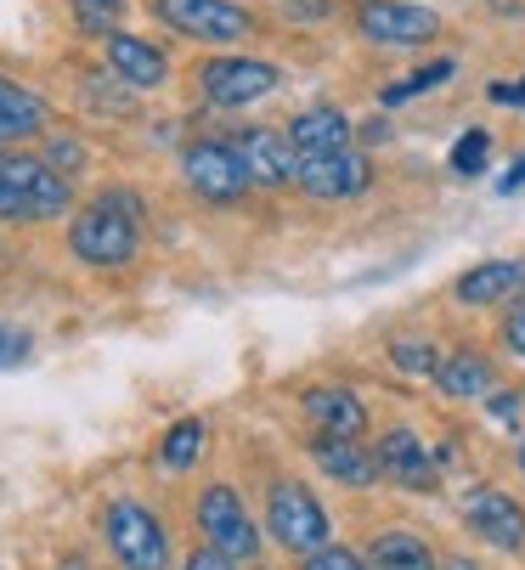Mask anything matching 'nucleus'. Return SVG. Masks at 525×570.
<instances>
[{
    "label": "nucleus",
    "mask_w": 525,
    "mask_h": 570,
    "mask_svg": "<svg viewBox=\"0 0 525 570\" xmlns=\"http://www.w3.org/2000/svg\"><path fill=\"white\" fill-rule=\"evenodd\" d=\"M142 215H147V204L130 187L97 193L68 220V255L91 272H125L142 255Z\"/></svg>",
    "instance_id": "f257e3e1"
},
{
    "label": "nucleus",
    "mask_w": 525,
    "mask_h": 570,
    "mask_svg": "<svg viewBox=\"0 0 525 570\" xmlns=\"http://www.w3.org/2000/svg\"><path fill=\"white\" fill-rule=\"evenodd\" d=\"M350 29L379 51H418L441 40V12L424 0H350Z\"/></svg>",
    "instance_id": "f03ea898"
},
{
    "label": "nucleus",
    "mask_w": 525,
    "mask_h": 570,
    "mask_svg": "<svg viewBox=\"0 0 525 570\" xmlns=\"http://www.w3.org/2000/svg\"><path fill=\"white\" fill-rule=\"evenodd\" d=\"M266 531L294 559H305V553L333 542V520H328L322 498L311 492V485H300V480H272V492H266Z\"/></svg>",
    "instance_id": "7ed1b4c3"
},
{
    "label": "nucleus",
    "mask_w": 525,
    "mask_h": 570,
    "mask_svg": "<svg viewBox=\"0 0 525 570\" xmlns=\"http://www.w3.org/2000/svg\"><path fill=\"white\" fill-rule=\"evenodd\" d=\"M153 18L193 46H243L260 35V18L237 0H153Z\"/></svg>",
    "instance_id": "20e7f679"
},
{
    "label": "nucleus",
    "mask_w": 525,
    "mask_h": 570,
    "mask_svg": "<svg viewBox=\"0 0 525 570\" xmlns=\"http://www.w3.org/2000/svg\"><path fill=\"white\" fill-rule=\"evenodd\" d=\"M278 86H283V68L266 62V57L226 51V57H204L198 62V97L215 102V108H254V102H266Z\"/></svg>",
    "instance_id": "39448f33"
},
{
    "label": "nucleus",
    "mask_w": 525,
    "mask_h": 570,
    "mask_svg": "<svg viewBox=\"0 0 525 570\" xmlns=\"http://www.w3.org/2000/svg\"><path fill=\"white\" fill-rule=\"evenodd\" d=\"M182 181L193 187V198L215 204V209H232L254 193L249 170H243V158L232 141H215V136H198L182 147Z\"/></svg>",
    "instance_id": "423d86ee"
},
{
    "label": "nucleus",
    "mask_w": 525,
    "mask_h": 570,
    "mask_svg": "<svg viewBox=\"0 0 525 570\" xmlns=\"http://www.w3.org/2000/svg\"><path fill=\"white\" fill-rule=\"evenodd\" d=\"M103 537L108 553L119 559V570H169V531L147 503H108L103 514Z\"/></svg>",
    "instance_id": "0eeeda50"
},
{
    "label": "nucleus",
    "mask_w": 525,
    "mask_h": 570,
    "mask_svg": "<svg viewBox=\"0 0 525 570\" xmlns=\"http://www.w3.org/2000/svg\"><path fill=\"white\" fill-rule=\"evenodd\" d=\"M294 187L317 204H350L373 187V158L362 147H339V153H311L300 158Z\"/></svg>",
    "instance_id": "6e6552de"
},
{
    "label": "nucleus",
    "mask_w": 525,
    "mask_h": 570,
    "mask_svg": "<svg viewBox=\"0 0 525 570\" xmlns=\"http://www.w3.org/2000/svg\"><path fill=\"white\" fill-rule=\"evenodd\" d=\"M0 181H7V187L23 198V215H29V226H35V220H62V215L74 209V176L51 170L46 158L7 153V158H0Z\"/></svg>",
    "instance_id": "1a4fd4ad"
},
{
    "label": "nucleus",
    "mask_w": 525,
    "mask_h": 570,
    "mask_svg": "<svg viewBox=\"0 0 525 570\" xmlns=\"http://www.w3.org/2000/svg\"><path fill=\"white\" fill-rule=\"evenodd\" d=\"M198 531H204L210 548H221L232 559H260V531H254L243 498L232 492L226 480H215V485L198 492Z\"/></svg>",
    "instance_id": "9d476101"
},
{
    "label": "nucleus",
    "mask_w": 525,
    "mask_h": 570,
    "mask_svg": "<svg viewBox=\"0 0 525 570\" xmlns=\"http://www.w3.org/2000/svg\"><path fill=\"white\" fill-rule=\"evenodd\" d=\"M232 147H237V158H243V170H249L254 193H283V187H294L300 153H294L289 130H272V125H243V130H232Z\"/></svg>",
    "instance_id": "9b49d317"
},
{
    "label": "nucleus",
    "mask_w": 525,
    "mask_h": 570,
    "mask_svg": "<svg viewBox=\"0 0 525 570\" xmlns=\"http://www.w3.org/2000/svg\"><path fill=\"white\" fill-rule=\"evenodd\" d=\"M464 525L497 553H525V509L508 492H497V485H469L464 492Z\"/></svg>",
    "instance_id": "f8f14e48"
},
{
    "label": "nucleus",
    "mask_w": 525,
    "mask_h": 570,
    "mask_svg": "<svg viewBox=\"0 0 525 570\" xmlns=\"http://www.w3.org/2000/svg\"><path fill=\"white\" fill-rule=\"evenodd\" d=\"M373 458H379V474L390 485H401V492H435V485H441V469H435L429 441L418 430H407V424L385 430L379 446H373Z\"/></svg>",
    "instance_id": "ddd939ff"
},
{
    "label": "nucleus",
    "mask_w": 525,
    "mask_h": 570,
    "mask_svg": "<svg viewBox=\"0 0 525 570\" xmlns=\"http://www.w3.org/2000/svg\"><path fill=\"white\" fill-rule=\"evenodd\" d=\"M300 413L317 435H333V441H362L368 435V401L350 390V384H311L300 390Z\"/></svg>",
    "instance_id": "4468645a"
},
{
    "label": "nucleus",
    "mask_w": 525,
    "mask_h": 570,
    "mask_svg": "<svg viewBox=\"0 0 525 570\" xmlns=\"http://www.w3.org/2000/svg\"><path fill=\"white\" fill-rule=\"evenodd\" d=\"M103 57H108V73L125 79L130 91H158V86H169V57H164V46H153L147 35L114 29V35L103 40Z\"/></svg>",
    "instance_id": "2eb2a0df"
},
{
    "label": "nucleus",
    "mask_w": 525,
    "mask_h": 570,
    "mask_svg": "<svg viewBox=\"0 0 525 570\" xmlns=\"http://www.w3.org/2000/svg\"><path fill=\"white\" fill-rule=\"evenodd\" d=\"M525 294V261H475L469 272L453 277V305L464 311H492Z\"/></svg>",
    "instance_id": "dca6fc26"
},
{
    "label": "nucleus",
    "mask_w": 525,
    "mask_h": 570,
    "mask_svg": "<svg viewBox=\"0 0 525 570\" xmlns=\"http://www.w3.org/2000/svg\"><path fill=\"white\" fill-rule=\"evenodd\" d=\"M435 390L447 401H486L497 390V362L480 345H453L441 367H435Z\"/></svg>",
    "instance_id": "f3484780"
},
{
    "label": "nucleus",
    "mask_w": 525,
    "mask_h": 570,
    "mask_svg": "<svg viewBox=\"0 0 525 570\" xmlns=\"http://www.w3.org/2000/svg\"><path fill=\"white\" fill-rule=\"evenodd\" d=\"M289 141H294L300 158L357 147V119H350L344 108H333V102H317V108H300V114L289 119Z\"/></svg>",
    "instance_id": "a211bd4d"
},
{
    "label": "nucleus",
    "mask_w": 525,
    "mask_h": 570,
    "mask_svg": "<svg viewBox=\"0 0 525 570\" xmlns=\"http://www.w3.org/2000/svg\"><path fill=\"white\" fill-rule=\"evenodd\" d=\"M311 458H317V469H322L328 480L350 485V492H373V485H379V458H373V446H362V441L317 435V441H311Z\"/></svg>",
    "instance_id": "6ab92c4d"
},
{
    "label": "nucleus",
    "mask_w": 525,
    "mask_h": 570,
    "mask_svg": "<svg viewBox=\"0 0 525 570\" xmlns=\"http://www.w3.org/2000/svg\"><path fill=\"white\" fill-rule=\"evenodd\" d=\"M368 570H441L435 548L418 537V531H401V525H385L373 542H368Z\"/></svg>",
    "instance_id": "aec40b11"
},
{
    "label": "nucleus",
    "mask_w": 525,
    "mask_h": 570,
    "mask_svg": "<svg viewBox=\"0 0 525 570\" xmlns=\"http://www.w3.org/2000/svg\"><path fill=\"white\" fill-rule=\"evenodd\" d=\"M46 136V97L0 73V141H29Z\"/></svg>",
    "instance_id": "412c9836"
},
{
    "label": "nucleus",
    "mask_w": 525,
    "mask_h": 570,
    "mask_svg": "<svg viewBox=\"0 0 525 570\" xmlns=\"http://www.w3.org/2000/svg\"><path fill=\"white\" fill-rule=\"evenodd\" d=\"M204 441H210V424H204V419H175V424L164 430V441H158V469H169V474L193 469L198 452H204Z\"/></svg>",
    "instance_id": "4be33fe9"
},
{
    "label": "nucleus",
    "mask_w": 525,
    "mask_h": 570,
    "mask_svg": "<svg viewBox=\"0 0 525 570\" xmlns=\"http://www.w3.org/2000/svg\"><path fill=\"white\" fill-rule=\"evenodd\" d=\"M68 12H74L79 35H91V40H108V35H114V29L125 23L130 0H68Z\"/></svg>",
    "instance_id": "5701e85b"
},
{
    "label": "nucleus",
    "mask_w": 525,
    "mask_h": 570,
    "mask_svg": "<svg viewBox=\"0 0 525 570\" xmlns=\"http://www.w3.org/2000/svg\"><path fill=\"white\" fill-rule=\"evenodd\" d=\"M441 345L435 340H424V334H401V340H390V362L401 367V373H418V379H435V367H441Z\"/></svg>",
    "instance_id": "b1692460"
},
{
    "label": "nucleus",
    "mask_w": 525,
    "mask_h": 570,
    "mask_svg": "<svg viewBox=\"0 0 525 570\" xmlns=\"http://www.w3.org/2000/svg\"><path fill=\"white\" fill-rule=\"evenodd\" d=\"M447 165H453V176L458 181H475L486 165H492V130H464L458 141H453V158H447Z\"/></svg>",
    "instance_id": "393cba45"
},
{
    "label": "nucleus",
    "mask_w": 525,
    "mask_h": 570,
    "mask_svg": "<svg viewBox=\"0 0 525 570\" xmlns=\"http://www.w3.org/2000/svg\"><path fill=\"white\" fill-rule=\"evenodd\" d=\"M453 73H458V62H453V57H441V62H424L418 73H407V79H401V86H390V91H385L379 102H385V108H401V102H407V97H418V91H435V86H447Z\"/></svg>",
    "instance_id": "a878e982"
},
{
    "label": "nucleus",
    "mask_w": 525,
    "mask_h": 570,
    "mask_svg": "<svg viewBox=\"0 0 525 570\" xmlns=\"http://www.w3.org/2000/svg\"><path fill=\"white\" fill-rule=\"evenodd\" d=\"M46 165H51V170H62V176H79L85 165H91V153H85V141H79V136L57 130V136H46Z\"/></svg>",
    "instance_id": "bb28decb"
},
{
    "label": "nucleus",
    "mask_w": 525,
    "mask_h": 570,
    "mask_svg": "<svg viewBox=\"0 0 525 570\" xmlns=\"http://www.w3.org/2000/svg\"><path fill=\"white\" fill-rule=\"evenodd\" d=\"M35 356V334L18 328V322H0V373L7 367H23Z\"/></svg>",
    "instance_id": "cd10ccee"
},
{
    "label": "nucleus",
    "mask_w": 525,
    "mask_h": 570,
    "mask_svg": "<svg viewBox=\"0 0 525 570\" xmlns=\"http://www.w3.org/2000/svg\"><path fill=\"white\" fill-rule=\"evenodd\" d=\"M300 570H368V559H362L357 548H339V542H328V548L305 553V559H300Z\"/></svg>",
    "instance_id": "c85d7f7f"
},
{
    "label": "nucleus",
    "mask_w": 525,
    "mask_h": 570,
    "mask_svg": "<svg viewBox=\"0 0 525 570\" xmlns=\"http://www.w3.org/2000/svg\"><path fill=\"white\" fill-rule=\"evenodd\" d=\"M497 345H503L508 356H519V362H525V294H514V299H508L503 328H497Z\"/></svg>",
    "instance_id": "c756f323"
},
{
    "label": "nucleus",
    "mask_w": 525,
    "mask_h": 570,
    "mask_svg": "<svg viewBox=\"0 0 525 570\" xmlns=\"http://www.w3.org/2000/svg\"><path fill=\"white\" fill-rule=\"evenodd\" d=\"M182 570H243V559H232V553H221V548H210V542H204V548H193V553H187V564H182Z\"/></svg>",
    "instance_id": "7c9ffc66"
},
{
    "label": "nucleus",
    "mask_w": 525,
    "mask_h": 570,
    "mask_svg": "<svg viewBox=\"0 0 525 570\" xmlns=\"http://www.w3.org/2000/svg\"><path fill=\"white\" fill-rule=\"evenodd\" d=\"M333 0H283V18L289 23H311V18H328Z\"/></svg>",
    "instance_id": "2f4dec72"
},
{
    "label": "nucleus",
    "mask_w": 525,
    "mask_h": 570,
    "mask_svg": "<svg viewBox=\"0 0 525 570\" xmlns=\"http://www.w3.org/2000/svg\"><path fill=\"white\" fill-rule=\"evenodd\" d=\"M486 406H492V419L514 424L519 419V390H497V395H486Z\"/></svg>",
    "instance_id": "473e14b6"
},
{
    "label": "nucleus",
    "mask_w": 525,
    "mask_h": 570,
    "mask_svg": "<svg viewBox=\"0 0 525 570\" xmlns=\"http://www.w3.org/2000/svg\"><path fill=\"white\" fill-rule=\"evenodd\" d=\"M525 187V158H514V170L503 176V193H519Z\"/></svg>",
    "instance_id": "72a5a7b5"
},
{
    "label": "nucleus",
    "mask_w": 525,
    "mask_h": 570,
    "mask_svg": "<svg viewBox=\"0 0 525 570\" xmlns=\"http://www.w3.org/2000/svg\"><path fill=\"white\" fill-rule=\"evenodd\" d=\"M362 125H368V141H385V136H390V125H385V119H362Z\"/></svg>",
    "instance_id": "f704fd0d"
},
{
    "label": "nucleus",
    "mask_w": 525,
    "mask_h": 570,
    "mask_svg": "<svg viewBox=\"0 0 525 570\" xmlns=\"http://www.w3.org/2000/svg\"><path fill=\"white\" fill-rule=\"evenodd\" d=\"M441 570H480V564H475V559H464V553H453V559H447Z\"/></svg>",
    "instance_id": "c9c22d12"
},
{
    "label": "nucleus",
    "mask_w": 525,
    "mask_h": 570,
    "mask_svg": "<svg viewBox=\"0 0 525 570\" xmlns=\"http://www.w3.org/2000/svg\"><path fill=\"white\" fill-rule=\"evenodd\" d=\"M514 463H519V474H525V435H519V446H514Z\"/></svg>",
    "instance_id": "e433bc0d"
},
{
    "label": "nucleus",
    "mask_w": 525,
    "mask_h": 570,
    "mask_svg": "<svg viewBox=\"0 0 525 570\" xmlns=\"http://www.w3.org/2000/svg\"><path fill=\"white\" fill-rule=\"evenodd\" d=\"M514 108H525V79H519V86H514Z\"/></svg>",
    "instance_id": "4c0bfd02"
},
{
    "label": "nucleus",
    "mask_w": 525,
    "mask_h": 570,
    "mask_svg": "<svg viewBox=\"0 0 525 570\" xmlns=\"http://www.w3.org/2000/svg\"><path fill=\"white\" fill-rule=\"evenodd\" d=\"M0 158H7V141H0Z\"/></svg>",
    "instance_id": "58836bf2"
}]
</instances>
